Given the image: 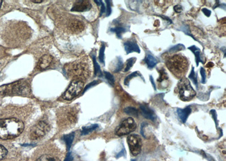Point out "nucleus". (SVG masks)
Segmentation results:
<instances>
[{
    "label": "nucleus",
    "instance_id": "2eb2a0df",
    "mask_svg": "<svg viewBox=\"0 0 226 161\" xmlns=\"http://www.w3.org/2000/svg\"><path fill=\"white\" fill-rule=\"evenodd\" d=\"M70 28L73 32L75 33L82 32L84 29V24L82 21H75L71 23Z\"/></svg>",
    "mask_w": 226,
    "mask_h": 161
},
{
    "label": "nucleus",
    "instance_id": "4c0bfd02",
    "mask_svg": "<svg viewBox=\"0 0 226 161\" xmlns=\"http://www.w3.org/2000/svg\"><path fill=\"white\" fill-rule=\"evenodd\" d=\"M101 14H102L104 12H105L106 8H105V6L104 3L102 2H102H101Z\"/></svg>",
    "mask_w": 226,
    "mask_h": 161
},
{
    "label": "nucleus",
    "instance_id": "ddd939ff",
    "mask_svg": "<svg viewBox=\"0 0 226 161\" xmlns=\"http://www.w3.org/2000/svg\"><path fill=\"white\" fill-rule=\"evenodd\" d=\"M140 108L141 110V113L145 118L148 119H150L152 121L155 120V119H156V115L153 110H152L145 105H141Z\"/></svg>",
    "mask_w": 226,
    "mask_h": 161
},
{
    "label": "nucleus",
    "instance_id": "f704fd0d",
    "mask_svg": "<svg viewBox=\"0 0 226 161\" xmlns=\"http://www.w3.org/2000/svg\"><path fill=\"white\" fill-rule=\"evenodd\" d=\"M98 83V82L97 81V80H95V81H94V82H93L91 83H90V84H89L88 86H86V87L84 88L85 89L84 90V92L85 91H86L87 89H89L90 88L92 87L93 86H96V85H97Z\"/></svg>",
    "mask_w": 226,
    "mask_h": 161
},
{
    "label": "nucleus",
    "instance_id": "dca6fc26",
    "mask_svg": "<svg viewBox=\"0 0 226 161\" xmlns=\"http://www.w3.org/2000/svg\"><path fill=\"white\" fill-rule=\"evenodd\" d=\"M149 68H153L158 64V60L151 53H148L144 59Z\"/></svg>",
    "mask_w": 226,
    "mask_h": 161
},
{
    "label": "nucleus",
    "instance_id": "a211bd4d",
    "mask_svg": "<svg viewBox=\"0 0 226 161\" xmlns=\"http://www.w3.org/2000/svg\"><path fill=\"white\" fill-rule=\"evenodd\" d=\"M159 73L160 76L157 79V82L162 84V83H164V82H166L168 80V75L164 70H160Z\"/></svg>",
    "mask_w": 226,
    "mask_h": 161
},
{
    "label": "nucleus",
    "instance_id": "7ed1b4c3",
    "mask_svg": "<svg viewBox=\"0 0 226 161\" xmlns=\"http://www.w3.org/2000/svg\"><path fill=\"white\" fill-rule=\"evenodd\" d=\"M30 92L28 84L23 80L0 86V93L3 95H23L28 94Z\"/></svg>",
    "mask_w": 226,
    "mask_h": 161
},
{
    "label": "nucleus",
    "instance_id": "e433bc0d",
    "mask_svg": "<svg viewBox=\"0 0 226 161\" xmlns=\"http://www.w3.org/2000/svg\"><path fill=\"white\" fill-rule=\"evenodd\" d=\"M202 11H203L204 14L205 15L206 17H209L210 16L211 13V11L209 10H208L207 9H206V8L203 9H202Z\"/></svg>",
    "mask_w": 226,
    "mask_h": 161
},
{
    "label": "nucleus",
    "instance_id": "c85d7f7f",
    "mask_svg": "<svg viewBox=\"0 0 226 161\" xmlns=\"http://www.w3.org/2000/svg\"><path fill=\"white\" fill-rule=\"evenodd\" d=\"M74 138V133H71V134H69L68 135L65 136L64 139H65V141H66V145H67L68 148H69L70 146H71V142H72V141L73 140Z\"/></svg>",
    "mask_w": 226,
    "mask_h": 161
},
{
    "label": "nucleus",
    "instance_id": "5701e85b",
    "mask_svg": "<svg viewBox=\"0 0 226 161\" xmlns=\"http://www.w3.org/2000/svg\"><path fill=\"white\" fill-rule=\"evenodd\" d=\"M185 49V46L182 44H178L175 46H173L169 50V52L170 53H174L176 52H178L179 51H182Z\"/></svg>",
    "mask_w": 226,
    "mask_h": 161
},
{
    "label": "nucleus",
    "instance_id": "c756f323",
    "mask_svg": "<svg viewBox=\"0 0 226 161\" xmlns=\"http://www.w3.org/2000/svg\"><path fill=\"white\" fill-rule=\"evenodd\" d=\"M98 127V125L97 124H93V125H92L89 127H84L83 131H82V134L83 135H86L88 134V133H89L90 132L93 131L94 129H97Z\"/></svg>",
    "mask_w": 226,
    "mask_h": 161
},
{
    "label": "nucleus",
    "instance_id": "473e14b6",
    "mask_svg": "<svg viewBox=\"0 0 226 161\" xmlns=\"http://www.w3.org/2000/svg\"><path fill=\"white\" fill-rule=\"evenodd\" d=\"M200 74L201 75V83L202 84H205L206 82V72L204 68L203 67H201L200 68Z\"/></svg>",
    "mask_w": 226,
    "mask_h": 161
},
{
    "label": "nucleus",
    "instance_id": "a19ab883",
    "mask_svg": "<svg viewBox=\"0 0 226 161\" xmlns=\"http://www.w3.org/2000/svg\"><path fill=\"white\" fill-rule=\"evenodd\" d=\"M2 1L0 0V8H1V5H2Z\"/></svg>",
    "mask_w": 226,
    "mask_h": 161
},
{
    "label": "nucleus",
    "instance_id": "2f4dec72",
    "mask_svg": "<svg viewBox=\"0 0 226 161\" xmlns=\"http://www.w3.org/2000/svg\"><path fill=\"white\" fill-rule=\"evenodd\" d=\"M8 154V150L2 145L0 144V160L5 158Z\"/></svg>",
    "mask_w": 226,
    "mask_h": 161
},
{
    "label": "nucleus",
    "instance_id": "39448f33",
    "mask_svg": "<svg viewBox=\"0 0 226 161\" xmlns=\"http://www.w3.org/2000/svg\"><path fill=\"white\" fill-rule=\"evenodd\" d=\"M84 82L82 80H75L65 91L63 95V99L66 101H71L78 96L83 91Z\"/></svg>",
    "mask_w": 226,
    "mask_h": 161
},
{
    "label": "nucleus",
    "instance_id": "f8f14e48",
    "mask_svg": "<svg viewBox=\"0 0 226 161\" xmlns=\"http://www.w3.org/2000/svg\"><path fill=\"white\" fill-rule=\"evenodd\" d=\"M53 61V58L51 55L45 54L42 56L37 64V67L40 70H45L48 68Z\"/></svg>",
    "mask_w": 226,
    "mask_h": 161
},
{
    "label": "nucleus",
    "instance_id": "20e7f679",
    "mask_svg": "<svg viewBox=\"0 0 226 161\" xmlns=\"http://www.w3.org/2000/svg\"><path fill=\"white\" fill-rule=\"evenodd\" d=\"M179 97L183 101H189L194 98L196 95V91L191 86L189 80L185 77H182L178 84Z\"/></svg>",
    "mask_w": 226,
    "mask_h": 161
},
{
    "label": "nucleus",
    "instance_id": "f03ea898",
    "mask_svg": "<svg viewBox=\"0 0 226 161\" xmlns=\"http://www.w3.org/2000/svg\"><path fill=\"white\" fill-rule=\"evenodd\" d=\"M166 65L173 75L182 79L188 71L189 62L186 57L182 54H176L166 61Z\"/></svg>",
    "mask_w": 226,
    "mask_h": 161
},
{
    "label": "nucleus",
    "instance_id": "c9c22d12",
    "mask_svg": "<svg viewBox=\"0 0 226 161\" xmlns=\"http://www.w3.org/2000/svg\"><path fill=\"white\" fill-rule=\"evenodd\" d=\"M173 9H174L175 11L176 12H181L183 10L182 7L180 5H179L175 6L174 8H173Z\"/></svg>",
    "mask_w": 226,
    "mask_h": 161
},
{
    "label": "nucleus",
    "instance_id": "f257e3e1",
    "mask_svg": "<svg viewBox=\"0 0 226 161\" xmlns=\"http://www.w3.org/2000/svg\"><path fill=\"white\" fill-rule=\"evenodd\" d=\"M24 128V123L16 118L0 120V139H14L19 136Z\"/></svg>",
    "mask_w": 226,
    "mask_h": 161
},
{
    "label": "nucleus",
    "instance_id": "6e6552de",
    "mask_svg": "<svg viewBox=\"0 0 226 161\" xmlns=\"http://www.w3.org/2000/svg\"><path fill=\"white\" fill-rule=\"evenodd\" d=\"M127 142L131 153L136 156L139 154L141 150L142 141L139 135L132 134L127 138Z\"/></svg>",
    "mask_w": 226,
    "mask_h": 161
},
{
    "label": "nucleus",
    "instance_id": "58836bf2",
    "mask_svg": "<svg viewBox=\"0 0 226 161\" xmlns=\"http://www.w3.org/2000/svg\"><path fill=\"white\" fill-rule=\"evenodd\" d=\"M150 80H151V84H152V86H153L154 89L155 90H156V84H155V83H154V81L153 77V76H152L151 75L150 76Z\"/></svg>",
    "mask_w": 226,
    "mask_h": 161
},
{
    "label": "nucleus",
    "instance_id": "0eeeda50",
    "mask_svg": "<svg viewBox=\"0 0 226 161\" xmlns=\"http://www.w3.org/2000/svg\"><path fill=\"white\" fill-rule=\"evenodd\" d=\"M49 131V126L44 121H40L33 127L30 137L31 140H37L42 138Z\"/></svg>",
    "mask_w": 226,
    "mask_h": 161
},
{
    "label": "nucleus",
    "instance_id": "bb28decb",
    "mask_svg": "<svg viewBox=\"0 0 226 161\" xmlns=\"http://www.w3.org/2000/svg\"><path fill=\"white\" fill-rule=\"evenodd\" d=\"M105 46L104 44H103L100 48V53H99V61L101 63L104 64V57H105Z\"/></svg>",
    "mask_w": 226,
    "mask_h": 161
},
{
    "label": "nucleus",
    "instance_id": "79ce46f5",
    "mask_svg": "<svg viewBox=\"0 0 226 161\" xmlns=\"http://www.w3.org/2000/svg\"><path fill=\"white\" fill-rule=\"evenodd\" d=\"M132 161H135V160H132Z\"/></svg>",
    "mask_w": 226,
    "mask_h": 161
},
{
    "label": "nucleus",
    "instance_id": "6ab92c4d",
    "mask_svg": "<svg viewBox=\"0 0 226 161\" xmlns=\"http://www.w3.org/2000/svg\"><path fill=\"white\" fill-rule=\"evenodd\" d=\"M36 161H59V159L52 155L45 154L41 156Z\"/></svg>",
    "mask_w": 226,
    "mask_h": 161
},
{
    "label": "nucleus",
    "instance_id": "a878e982",
    "mask_svg": "<svg viewBox=\"0 0 226 161\" xmlns=\"http://www.w3.org/2000/svg\"><path fill=\"white\" fill-rule=\"evenodd\" d=\"M124 112L127 113V114L132 115V116H135L137 117L138 115V111L137 109L133 107H126L124 109Z\"/></svg>",
    "mask_w": 226,
    "mask_h": 161
},
{
    "label": "nucleus",
    "instance_id": "412c9836",
    "mask_svg": "<svg viewBox=\"0 0 226 161\" xmlns=\"http://www.w3.org/2000/svg\"><path fill=\"white\" fill-rule=\"evenodd\" d=\"M136 60H137V59L135 57H132V58H129V59H127V61H126V67L124 68V72L129 71V70L131 69V68L133 66V65L135 64V63L136 62Z\"/></svg>",
    "mask_w": 226,
    "mask_h": 161
},
{
    "label": "nucleus",
    "instance_id": "9d476101",
    "mask_svg": "<svg viewBox=\"0 0 226 161\" xmlns=\"http://www.w3.org/2000/svg\"><path fill=\"white\" fill-rule=\"evenodd\" d=\"M92 7V5L88 1H77L74 4L71 9L73 11L84 12L89 10Z\"/></svg>",
    "mask_w": 226,
    "mask_h": 161
},
{
    "label": "nucleus",
    "instance_id": "b1692460",
    "mask_svg": "<svg viewBox=\"0 0 226 161\" xmlns=\"http://www.w3.org/2000/svg\"><path fill=\"white\" fill-rule=\"evenodd\" d=\"M189 79L192 81L194 84L196 86V88H198V80H197V75L194 72V67H192V70L191 74L189 75Z\"/></svg>",
    "mask_w": 226,
    "mask_h": 161
},
{
    "label": "nucleus",
    "instance_id": "1a4fd4ad",
    "mask_svg": "<svg viewBox=\"0 0 226 161\" xmlns=\"http://www.w3.org/2000/svg\"><path fill=\"white\" fill-rule=\"evenodd\" d=\"M68 73L76 78V80H80V79L84 78L88 75V71L86 68V66L83 64H73L68 69Z\"/></svg>",
    "mask_w": 226,
    "mask_h": 161
},
{
    "label": "nucleus",
    "instance_id": "ea45409f",
    "mask_svg": "<svg viewBox=\"0 0 226 161\" xmlns=\"http://www.w3.org/2000/svg\"><path fill=\"white\" fill-rule=\"evenodd\" d=\"M32 2H34V3H41V2H43V1H42V0H39V1H36V0H35V1H31Z\"/></svg>",
    "mask_w": 226,
    "mask_h": 161
},
{
    "label": "nucleus",
    "instance_id": "cd10ccee",
    "mask_svg": "<svg viewBox=\"0 0 226 161\" xmlns=\"http://www.w3.org/2000/svg\"><path fill=\"white\" fill-rule=\"evenodd\" d=\"M93 64H94V68H95V75H100V76H102V73L101 71L100 67L99 64H98L95 57H93Z\"/></svg>",
    "mask_w": 226,
    "mask_h": 161
},
{
    "label": "nucleus",
    "instance_id": "f3484780",
    "mask_svg": "<svg viewBox=\"0 0 226 161\" xmlns=\"http://www.w3.org/2000/svg\"><path fill=\"white\" fill-rule=\"evenodd\" d=\"M188 49L189 50H191L193 52V53L195 55V57H196V62L197 66H198V64H199L200 62H201L202 64H204V62H203V61L201 60V51H200V49L198 48H197L195 45H192V46L189 47Z\"/></svg>",
    "mask_w": 226,
    "mask_h": 161
},
{
    "label": "nucleus",
    "instance_id": "393cba45",
    "mask_svg": "<svg viewBox=\"0 0 226 161\" xmlns=\"http://www.w3.org/2000/svg\"><path fill=\"white\" fill-rule=\"evenodd\" d=\"M111 31L115 32L117 37L118 38H121L122 33H123L124 32L126 31V29L124 27H117L115 28H111Z\"/></svg>",
    "mask_w": 226,
    "mask_h": 161
},
{
    "label": "nucleus",
    "instance_id": "9b49d317",
    "mask_svg": "<svg viewBox=\"0 0 226 161\" xmlns=\"http://www.w3.org/2000/svg\"><path fill=\"white\" fill-rule=\"evenodd\" d=\"M124 50L127 54H129L133 52H136L138 53H140V49L139 46L138 44L134 40H128L124 43Z\"/></svg>",
    "mask_w": 226,
    "mask_h": 161
},
{
    "label": "nucleus",
    "instance_id": "4be33fe9",
    "mask_svg": "<svg viewBox=\"0 0 226 161\" xmlns=\"http://www.w3.org/2000/svg\"><path fill=\"white\" fill-rule=\"evenodd\" d=\"M123 59L120 57H118L117 58V61H116V64L115 66V69L114 70V73H118L122 70L123 68Z\"/></svg>",
    "mask_w": 226,
    "mask_h": 161
},
{
    "label": "nucleus",
    "instance_id": "423d86ee",
    "mask_svg": "<svg viewBox=\"0 0 226 161\" xmlns=\"http://www.w3.org/2000/svg\"><path fill=\"white\" fill-rule=\"evenodd\" d=\"M137 128V124L135 120L131 117L124 120L118 127L116 134L119 136L129 134Z\"/></svg>",
    "mask_w": 226,
    "mask_h": 161
},
{
    "label": "nucleus",
    "instance_id": "4468645a",
    "mask_svg": "<svg viewBox=\"0 0 226 161\" xmlns=\"http://www.w3.org/2000/svg\"><path fill=\"white\" fill-rule=\"evenodd\" d=\"M191 111H192L191 108L189 106H188L183 109L178 108L177 109L176 112L180 121L183 123H184L186 122L188 116L191 113Z\"/></svg>",
    "mask_w": 226,
    "mask_h": 161
},
{
    "label": "nucleus",
    "instance_id": "72a5a7b5",
    "mask_svg": "<svg viewBox=\"0 0 226 161\" xmlns=\"http://www.w3.org/2000/svg\"><path fill=\"white\" fill-rule=\"evenodd\" d=\"M107 4V10H106V17H108L110 15L111 12V5H110V1H105Z\"/></svg>",
    "mask_w": 226,
    "mask_h": 161
},
{
    "label": "nucleus",
    "instance_id": "7c9ffc66",
    "mask_svg": "<svg viewBox=\"0 0 226 161\" xmlns=\"http://www.w3.org/2000/svg\"><path fill=\"white\" fill-rule=\"evenodd\" d=\"M104 74H105V77L108 80L109 83L111 86H114V77L113 75H111L110 73H108V72H106V71H105Z\"/></svg>",
    "mask_w": 226,
    "mask_h": 161
},
{
    "label": "nucleus",
    "instance_id": "aec40b11",
    "mask_svg": "<svg viewBox=\"0 0 226 161\" xmlns=\"http://www.w3.org/2000/svg\"><path fill=\"white\" fill-rule=\"evenodd\" d=\"M141 76V77H143L141 74L139 73V71H136V72H134L131 74H129V75H128L124 79V84L125 86H129V82L130 80L133 79V77H137V76Z\"/></svg>",
    "mask_w": 226,
    "mask_h": 161
}]
</instances>
